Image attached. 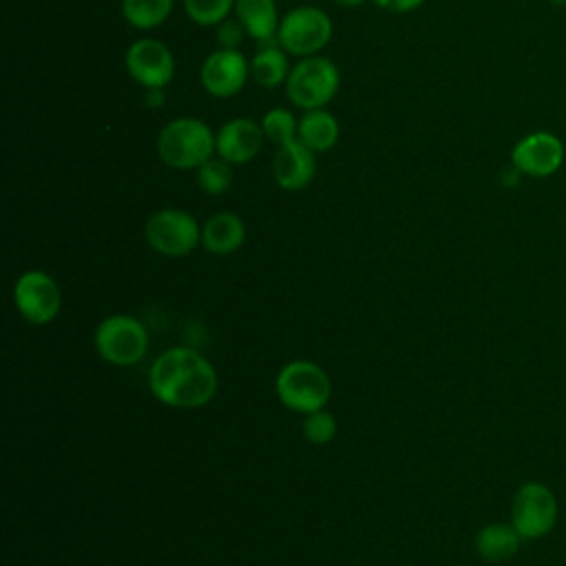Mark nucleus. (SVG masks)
<instances>
[{"mask_svg":"<svg viewBox=\"0 0 566 566\" xmlns=\"http://www.w3.org/2000/svg\"><path fill=\"white\" fill-rule=\"evenodd\" d=\"M150 394L172 409H199L219 387L214 365L192 347L164 349L148 369Z\"/></svg>","mask_w":566,"mask_h":566,"instance_id":"obj_1","label":"nucleus"},{"mask_svg":"<svg viewBox=\"0 0 566 566\" xmlns=\"http://www.w3.org/2000/svg\"><path fill=\"white\" fill-rule=\"evenodd\" d=\"M214 153L217 133L197 117L170 119L157 135V155L175 170H197Z\"/></svg>","mask_w":566,"mask_h":566,"instance_id":"obj_2","label":"nucleus"},{"mask_svg":"<svg viewBox=\"0 0 566 566\" xmlns=\"http://www.w3.org/2000/svg\"><path fill=\"white\" fill-rule=\"evenodd\" d=\"M274 391L285 409L307 416L327 407L332 398V380L318 363L298 358L279 369Z\"/></svg>","mask_w":566,"mask_h":566,"instance_id":"obj_3","label":"nucleus"},{"mask_svg":"<svg viewBox=\"0 0 566 566\" xmlns=\"http://www.w3.org/2000/svg\"><path fill=\"white\" fill-rule=\"evenodd\" d=\"M99 358L113 367H135L150 347L146 325L130 314H111L102 318L93 334Z\"/></svg>","mask_w":566,"mask_h":566,"instance_id":"obj_4","label":"nucleus"},{"mask_svg":"<svg viewBox=\"0 0 566 566\" xmlns=\"http://www.w3.org/2000/svg\"><path fill=\"white\" fill-rule=\"evenodd\" d=\"M285 95L287 99L301 108H325L334 99L340 86V71L338 66L325 55H310L301 57L285 80Z\"/></svg>","mask_w":566,"mask_h":566,"instance_id":"obj_5","label":"nucleus"},{"mask_svg":"<svg viewBox=\"0 0 566 566\" xmlns=\"http://www.w3.org/2000/svg\"><path fill=\"white\" fill-rule=\"evenodd\" d=\"M144 237L153 252L179 259L201 245V226L188 210L161 208L146 219Z\"/></svg>","mask_w":566,"mask_h":566,"instance_id":"obj_6","label":"nucleus"},{"mask_svg":"<svg viewBox=\"0 0 566 566\" xmlns=\"http://www.w3.org/2000/svg\"><path fill=\"white\" fill-rule=\"evenodd\" d=\"M559 517V504L553 489L544 482H522L511 500V524L522 539H539L548 535Z\"/></svg>","mask_w":566,"mask_h":566,"instance_id":"obj_7","label":"nucleus"},{"mask_svg":"<svg viewBox=\"0 0 566 566\" xmlns=\"http://www.w3.org/2000/svg\"><path fill=\"white\" fill-rule=\"evenodd\" d=\"M332 18L312 4L290 9L279 24L276 40L287 55L310 57L318 55L332 40Z\"/></svg>","mask_w":566,"mask_h":566,"instance_id":"obj_8","label":"nucleus"},{"mask_svg":"<svg viewBox=\"0 0 566 566\" xmlns=\"http://www.w3.org/2000/svg\"><path fill=\"white\" fill-rule=\"evenodd\" d=\"M13 305L29 325H49L62 310L60 285L44 270H27L13 285Z\"/></svg>","mask_w":566,"mask_h":566,"instance_id":"obj_9","label":"nucleus"},{"mask_svg":"<svg viewBox=\"0 0 566 566\" xmlns=\"http://www.w3.org/2000/svg\"><path fill=\"white\" fill-rule=\"evenodd\" d=\"M128 75L144 88H166L175 77L172 51L155 38L135 40L124 55Z\"/></svg>","mask_w":566,"mask_h":566,"instance_id":"obj_10","label":"nucleus"},{"mask_svg":"<svg viewBox=\"0 0 566 566\" xmlns=\"http://www.w3.org/2000/svg\"><path fill=\"white\" fill-rule=\"evenodd\" d=\"M566 150L562 139L551 130H533L511 148V166L526 177L544 179L555 175L564 164Z\"/></svg>","mask_w":566,"mask_h":566,"instance_id":"obj_11","label":"nucleus"},{"mask_svg":"<svg viewBox=\"0 0 566 566\" xmlns=\"http://www.w3.org/2000/svg\"><path fill=\"white\" fill-rule=\"evenodd\" d=\"M250 62L239 49H214L201 64L199 80L208 95L226 99L245 86Z\"/></svg>","mask_w":566,"mask_h":566,"instance_id":"obj_12","label":"nucleus"},{"mask_svg":"<svg viewBox=\"0 0 566 566\" xmlns=\"http://www.w3.org/2000/svg\"><path fill=\"white\" fill-rule=\"evenodd\" d=\"M265 142L261 122L250 117H232L217 130V155L232 166L252 161Z\"/></svg>","mask_w":566,"mask_h":566,"instance_id":"obj_13","label":"nucleus"},{"mask_svg":"<svg viewBox=\"0 0 566 566\" xmlns=\"http://www.w3.org/2000/svg\"><path fill=\"white\" fill-rule=\"evenodd\" d=\"M272 175L279 188L287 192L303 190L316 175V153L310 150L301 139L276 146L272 159Z\"/></svg>","mask_w":566,"mask_h":566,"instance_id":"obj_14","label":"nucleus"},{"mask_svg":"<svg viewBox=\"0 0 566 566\" xmlns=\"http://www.w3.org/2000/svg\"><path fill=\"white\" fill-rule=\"evenodd\" d=\"M245 241V223L237 212L221 210L206 219L201 226V245L214 256H228L237 252Z\"/></svg>","mask_w":566,"mask_h":566,"instance_id":"obj_15","label":"nucleus"},{"mask_svg":"<svg viewBox=\"0 0 566 566\" xmlns=\"http://www.w3.org/2000/svg\"><path fill=\"white\" fill-rule=\"evenodd\" d=\"M522 535L517 533V528L509 522H491L484 524L473 539L475 553L480 555V559L489 562V564H502L509 562L517 555L520 546H522Z\"/></svg>","mask_w":566,"mask_h":566,"instance_id":"obj_16","label":"nucleus"},{"mask_svg":"<svg viewBox=\"0 0 566 566\" xmlns=\"http://www.w3.org/2000/svg\"><path fill=\"white\" fill-rule=\"evenodd\" d=\"M234 18L243 24L245 33L261 44L279 42V24L281 15L274 0H237Z\"/></svg>","mask_w":566,"mask_h":566,"instance_id":"obj_17","label":"nucleus"},{"mask_svg":"<svg viewBox=\"0 0 566 566\" xmlns=\"http://www.w3.org/2000/svg\"><path fill=\"white\" fill-rule=\"evenodd\" d=\"M340 137L338 119L327 108L303 111L298 119V139L314 153H325L336 146Z\"/></svg>","mask_w":566,"mask_h":566,"instance_id":"obj_18","label":"nucleus"},{"mask_svg":"<svg viewBox=\"0 0 566 566\" xmlns=\"http://www.w3.org/2000/svg\"><path fill=\"white\" fill-rule=\"evenodd\" d=\"M287 75H290L287 53L279 42L263 44L250 60V77L261 88H276L285 84Z\"/></svg>","mask_w":566,"mask_h":566,"instance_id":"obj_19","label":"nucleus"},{"mask_svg":"<svg viewBox=\"0 0 566 566\" xmlns=\"http://www.w3.org/2000/svg\"><path fill=\"white\" fill-rule=\"evenodd\" d=\"M172 7L175 0H122V15L130 27L148 31L164 24Z\"/></svg>","mask_w":566,"mask_h":566,"instance_id":"obj_20","label":"nucleus"},{"mask_svg":"<svg viewBox=\"0 0 566 566\" xmlns=\"http://www.w3.org/2000/svg\"><path fill=\"white\" fill-rule=\"evenodd\" d=\"M261 128L265 133V139L272 142L274 146H283L298 139V119L294 117L292 111L283 106H274L265 111L261 117Z\"/></svg>","mask_w":566,"mask_h":566,"instance_id":"obj_21","label":"nucleus"},{"mask_svg":"<svg viewBox=\"0 0 566 566\" xmlns=\"http://www.w3.org/2000/svg\"><path fill=\"white\" fill-rule=\"evenodd\" d=\"M232 164L221 159L219 155L217 157H210L208 161H203L199 168H197V184L199 188L206 192V195H223L230 186H232Z\"/></svg>","mask_w":566,"mask_h":566,"instance_id":"obj_22","label":"nucleus"},{"mask_svg":"<svg viewBox=\"0 0 566 566\" xmlns=\"http://www.w3.org/2000/svg\"><path fill=\"white\" fill-rule=\"evenodd\" d=\"M237 0H184L186 15L199 27H217L234 11Z\"/></svg>","mask_w":566,"mask_h":566,"instance_id":"obj_23","label":"nucleus"},{"mask_svg":"<svg viewBox=\"0 0 566 566\" xmlns=\"http://www.w3.org/2000/svg\"><path fill=\"white\" fill-rule=\"evenodd\" d=\"M336 431H338V422H336L334 413L327 409L312 411L303 418V436L312 444L332 442L336 438Z\"/></svg>","mask_w":566,"mask_h":566,"instance_id":"obj_24","label":"nucleus"},{"mask_svg":"<svg viewBox=\"0 0 566 566\" xmlns=\"http://www.w3.org/2000/svg\"><path fill=\"white\" fill-rule=\"evenodd\" d=\"M245 29L237 18H226L221 24H217V44L219 49H239L243 42Z\"/></svg>","mask_w":566,"mask_h":566,"instance_id":"obj_25","label":"nucleus"},{"mask_svg":"<svg viewBox=\"0 0 566 566\" xmlns=\"http://www.w3.org/2000/svg\"><path fill=\"white\" fill-rule=\"evenodd\" d=\"M376 7L391 11V13H409L422 7L427 0H371Z\"/></svg>","mask_w":566,"mask_h":566,"instance_id":"obj_26","label":"nucleus"},{"mask_svg":"<svg viewBox=\"0 0 566 566\" xmlns=\"http://www.w3.org/2000/svg\"><path fill=\"white\" fill-rule=\"evenodd\" d=\"M144 102H146V106H150V108L164 106V102H166V88H146Z\"/></svg>","mask_w":566,"mask_h":566,"instance_id":"obj_27","label":"nucleus"},{"mask_svg":"<svg viewBox=\"0 0 566 566\" xmlns=\"http://www.w3.org/2000/svg\"><path fill=\"white\" fill-rule=\"evenodd\" d=\"M336 4H340V7H347V9H354V7H360V4H365L367 0H334Z\"/></svg>","mask_w":566,"mask_h":566,"instance_id":"obj_28","label":"nucleus"},{"mask_svg":"<svg viewBox=\"0 0 566 566\" xmlns=\"http://www.w3.org/2000/svg\"><path fill=\"white\" fill-rule=\"evenodd\" d=\"M551 4H555V7H564L566 4V0H548Z\"/></svg>","mask_w":566,"mask_h":566,"instance_id":"obj_29","label":"nucleus"}]
</instances>
